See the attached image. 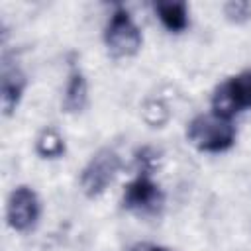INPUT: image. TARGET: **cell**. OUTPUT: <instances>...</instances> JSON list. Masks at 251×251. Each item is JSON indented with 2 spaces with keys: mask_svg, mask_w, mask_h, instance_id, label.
<instances>
[{
  "mask_svg": "<svg viewBox=\"0 0 251 251\" xmlns=\"http://www.w3.org/2000/svg\"><path fill=\"white\" fill-rule=\"evenodd\" d=\"M41 214V204L33 188L20 184L12 190L6 204V220L8 226L16 231H29Z\"/></svg>",
  "mask_w": 251,
  "mask_h": 251,
  "instance_id": "5b68a950",
  "label": "cell"
},
{
  "mask_svg": "<svg viewBox=\"0 0 251 251\" xmlns=\"http://www.w3.org/2000/svg\"><path fill=\"white\" fill-rule=\"evenodd\" d=\"M35 151H37V155L43 157V159H57V157H63V153H65V139H63V135H61L53 126H47V127L39 133V137H37V141H35Z\"/></svg>",
  "mask_w": 251,
  "mask_h": 251,
  "instance_id": "30bf717a",
  "label": "cell"
},
{
  "mask_svg": "<svg viewBox=\"0 0 251 251\" xmlns=\"http://www.w3.org/2000/svg\"><path fill=\"white\" fill-rule=\"evenodd\" d=\"M235 126L229 118L216 112L198 114L186 127V139L192 147L204 153H222L235 143Z\"/></svg>",
  "mask_w": 251,
  "mask_h": 251,
  "instance_id": "6da1fadb",
  "label": "cell"
},
{
  "mask_svg": "<svg viewBox=\"0 0 251 251\" xmlns=\"http://www.w3.org/2000/svg\"><path fill=\"white\" fill-rule=\"evenodd\" d=\"M163 202V194L159 184L153 182V178L147 173H141L137 178L126 184L124 188V198L122 204L124 208L139 214H149L155 212Z\"/></svg>",
  "mask_w": 251,
  "mask_h": 251,
  "instance_id": "8992f818",
  "label": "cell"
},
{
  "mask_svg": "<svg viewBox=\"0 0 251 251\" xmlns=\"http://www.w3.org/2000/svg\"><path fill=\"white\" fill-rule=\"evenodd\" d=\"M153 10L169 31L180 33L188 27V6L184 2H155Z\"/></svg>",
  "mask_w": 251,
  "mask_h": 251,
  "instance_id": "ba28073f",
  "label": "cell"
},
{
  "mask_svg": "<svg viewBox=\"0 0 251 251\" xmlns=\"http://www.w3.org/2000/svg\"><path fill=\"white\" fill-rule=\"evenodd\" d=\"M245 108H251V71L229 76L214 90L212 96V112L229 120Z\"/></svg>",
  "mask_w": 251,
  "mask_h": 251,
  "instance_id": "3957f363",
  "label": "cell"
},
{
  "mask_svg": "<svg viewBox=\"0 0 251 251\" xmlns=\"http://www.w3.org/2000/svg\"><path fill=\"white\" fill-rule=\"evenodd\" d=\"M120 171V157L114 149H100L80 173V188L88 198L100 196Z\"/></svg>",
  "mask_w": 251,
  "mask_h": 251,
  "instance_id": "277c9868",
  "label": "cell"
},
{
  "mask_svg": "<svg viewBox=\"0 0 251 251\" xmlns=\"http://www.w3.org/2000/svg\"><path fill=\"white\" fill-rule=\"evenodd\" d=\"M86 98H88L86 80L78 69H73L69 73V80H67L65 96H63L65 112H80L86 106Z\"/></svg>",
  "mask_w": 251,
  "mask_h": 251,
  "instance_id": "9c48e42d",
  "label": "cell"
},
{
  "mask_svg": "<svg viewBox=\"0 0 251 251\" xmlns=\"http://www.w3.org/2000/svg\"><path fill=\"white\" fill-rule=\"evenodd\" d=\"M131 251H171V249L159 247V245H157V247H155V245H153V247H145V245H143V247H135V249H131Z\"/></svg>",
  "mask_w": 251,
  "mask_h": 251,
  "instance_id": "8fae6325",
  "label": "cell"
},
{
  "mask_svg": "<svg viewBox=\"0 0 251 251\" xmlns=\"http://www.w3.org/2000/svg\"><path fill=\"white\" fill-rule=\"evenodd\" d=\"M104 43L114 57H131L141 49L143 37L126 8H118L104 29Z\"/></svg>",
  "mask_w": 251,
  "mask_h": 251,
  "instance_id": "7a4b0ae2",
  "label": "cell"
},
{
  "mask_svg": "<svg viewBox=\"0 0 251 251\" xmlns=\"http://www.w3.org/2000/svg\"><path fill=\"white\" fill-rule=\"evenodd\" d=\"M25 84H27L25 75L16 65H12L8 59H4L2 78H0V102H2L4 116H12L14 114V110L18 108V104L22 100Z\"/></svg>",
  "mask_w": 251,
  "mask_h": 251,
  "instance_id": "52a82bcc",
  "label": "cell"
}]
</instances>
